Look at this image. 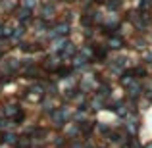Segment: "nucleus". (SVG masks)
I'll return each instance as SVG.
<instances>
[{"mask_svg":"<svg viewBox=\"0 0 152 148\" xmlns=\"http://www.w3.org/2000/svg\"><path fill=\"white\" fill-rule=\"evenodd\" d=\"M41 14L45 15V17H52V14H54V6H48V4H45V6L41 8Z\"/></svg>","mask_w":152,"mask_h":148,"instance_id":"f257e3e1","label":"nucleus"}]
</instances>
